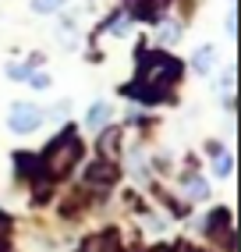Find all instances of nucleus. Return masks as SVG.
I'll return each mask as SVG.
<instances>
[{
  "label": "nucleus",
  "instance_id": "obj_1",
  "mask_svg": "<svg viewBox=\"0 0 241 252\" xmlns=\"http://www.w3.org/2000/svg\"><path fill=\"white\" fill-rule=\"evenodd\" d=\"M178 75H181V61L167 54H146L139 64V82L128 89V96L142 99V103H156V99L167 96L163 89H170L178 82Z\"/></svg>",
  "mask_w": 241,
  "mask_h": 252
},
{
  "label": "nucleus",
  "instance_id": "obj_2",
  "mask_svg": "<svg viewBox=\"0 0 241 252\" xmlns=\"http://www.w3.org/2000/svg\"><path fill=\"white\" fill-rule=\"evenodd\" d=\"M78 157H82V142H78V135H60L54 146L43 153V171L50 174V178H64L71 167L78 163Z\"/></svg>",
  "mask_w": 241,
  "mask_h": 252
},
{
  "label": "nucleus",
  "instance_id": "obj_3",
  "mask_svg": "<svg viewBox=\"0 0 241 252\" xmlns=\"http://www.w3.org/2000/svg\"><path fill=\"white\" fill-rule=\"evenodd\" d=\"M43 121V114L32 107V103H14L11 107V128L18 131V135H29V131H36Z\"/></svg>",
  "mask_w": 241,
  "mask_h": 252
},
{
  "label": "nucleus",
  "instance_id": "obj_4",
  "mask_svg": "<svg viewBox=\"0 0 241 252\" xmlns=\"http://www.w3.org/2000/svg\"><path fill=\"white\" fill-rule=\"evenodd\" d=\"M210 238H220L223 242V249H234V238H231V217H227V210H216L213 217H210Z\"/></svg>",
  "mask_w": 241,
  "mask_h": 252
},
{
  "label": "nucleus",
  "instance_id": "obj_5",
  "mask_svg": "<svg viewBox=\"0 0 241 252\" xmlns=\"http://www.w3.org/2000/svg\"><path fill=\"white\" fill-rule=\"evenodd\" d=\"M114 178H117V171H114L110 163H92L89 171H85V181H89L92 189H110Z\"/></svg>",
  "mask_w": 241,
  "mask_h": 252
},
{
  "label": "nucleus",
  "instance_id": "obj_6",
  "mask_svg": "<svg viewBox=\"0 0 241 252\" xmlns=\"http://www.w3.org/2000/svg\"><path fill=\"white\" fill-rule=\"evenodd\" d=\"M82 252H120V245H117V238H114V231H103V234H96V238L85 242Z\"/></svg>",
  "mask_w": 241,
  "mask_h": 252
},
{
  "label": "nucleus",
  "instance_id": "obj_7",
  "mask_svg": "<svg viewBox=\"0 0 241 252\" xmlns=\"http://www.w3.org/2000/svg\"><path fill=\"white\" fill-rule=\"evenodd\" d=\"M167 0H131V7H135V18H156V14L163 11Z\"/></svg>",
  "mask_w": 241,
  "mask_h": 252
},
{
  "label": "nucleus",
  "instance_id": "obj_8",
  "mask_svg": "<svg viewBox=\"0 0 241 252\" xmlns=\"http://www.w3.org/2000/svg\"><path fill=\"white\" fill-rule=\"evenodd\" d=\"M107 117H110V103H92V107H89V117H85V125L99 131L103 125H107Z\"/></svg>",
  "mask_w": 241,
  "mask_h": 252
},
{
  "label": "nucleus",
  "instance_id": "obj_9",
  "mask_svg": "<svg viewBox=\"0 0 241 252\" xmlns=\"http://www.w3.org/2000/svg\"><path fill=\"white\" fill-rule=\"evenodd\" d=\"M192 64H195V71H199V75H206V71H213V64H216V54H213L210 46H202L199 54H195V61H192Z\"/></svg>",
  "mask_w": 241,
  "mask_h": 252
},
{
  "label": "nucleus",
  "instance_id": "obj_10",
  "mask_svg": "<svg viewBox=\"0 0 241 252\" xmlns=\"http://www.w3.org/2000/svg\"><path fill=\"white\" fill-rule=\"evenodd\" d=\"M114 146H117V131H107V135H103V153H107V157H114V153H117Z\"/></svg>",
  "mask_w": 241,
  "mask_h": 252
},
{
  "label": "nucleus",
  "instance_id": "obj_11",
  "mask_svg": "<svg viewBox=\"0 0 241 252\" xmlns=\"http://www.w3.org/2000/svg\"><path fill=\"white\" fill-rule=\"evenodd\" d=\"M174 39H178V25H170V22H167V25L160 29V43H174Z\"/></svg>",
  "mask_w": 241,
  "mask_h": 252
},
{
  "label": "nucleus",
  "instance_id": "obj_12",
  "mask_svg": "<svg viewBox=\"0 0 241 252\" xmlns=\"http://www.w3.org/2000/svg\"><path fill=\"white\" fill-rule=\"evenodd\" d=\"M188 195H195V199H199V195H206V185H202L199 178H188Z\"/></svg>",
  "mask_w": 241,
  "mask_h": 252
},
{
  "label": "nucleus",
  "instance_id": "obj_13",
  "mask_svg": "<svg viewBox=\"0 0 241 252\" xmlns=\"http://www.w3.org/2000/svg\"><path fill=\"white\" fill-rule=\"evenodd\" d=\"M216 174H220V178L231 174V157H220V160H216Z\"/></svg>",
  "mask_w": 241,
  "mask_h": 252
},
{
  "label": "nucleus",
  "instance_id": "obj_14",
  "mask_svg": "<svg viewBox=\"0 0 241 252\" xmlns=\"http://www.w3.org/2000/svg\"><path fill=\"white\" fill-rule=\"evenodd\" d=\"M7 75H11V78H29V68H22V64H11Z\"/></svg>",
  "mask_w": 241,
  "mask_h": 252
},
{
  "label": "nucleus",
  "instance_id": "obj_15",
  "mask_svg": "<svg viewBox=\"0 0 241 252\" xmlns=\"http://www.w3.org/2000/svg\"><path fill=\"white\" fill-rule=\"evenodd\" d=\"M60 4V0H36V4H32V7H36V11H54Z\"/></svg>",
  "mask_w": 241,
  "mask_h": 252
},
{
  "label": "nucleus",
  "instance_id": "obj_16",
  "mask_svg": "<svg viewBox=\"0 0 241 252\" xmlns=\"http://www.w3.org/2000/svg\"><path fill=\"white\" fill-rule=\"evenodd\" d=\"M4 245H7V220L0 217V249H4Z\"/></svg>",
  "mask_w": 241,
  "mask_h": 252
},
{
  "label": "nucleus",
  "instance_id": "obj_17",
  "mask_svg": "<svg viewBox=\"0 0 241 252\" xmlns=\"http://www.w3.org/2000/svg\"><path fill=\"white\" fill-rule=\"evenodd\" d=\"M124 29H128V18H117V22H114V32H117V36H120Z\"/></svg>",
  "mask_w": 241,
  "mask_h": 252
},
{
  "label": "nucleus",
  "instance_id": "obj_18",
  "mask_svg": "<svg viewBox=\"0 0 241 252\" xmlns=\"http://www.w3.org/2000/svg\"><path fill=\"white\" fill-rule=\"evenodd\" d=\"M152 252H167V249H152Z\"/></svg>",
  "mask_w": 241,
  "mask_h": 252
}]
</instances>
